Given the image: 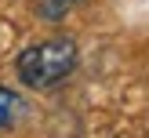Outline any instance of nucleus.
<instances>
[{
    "label": "nucleus",
    "mask_w": 149,
    "mask_h": 138,
    "mask_svg": "<svg viewBox=\"0 0 149 138\" xmlns=\"http://www.w3.org/2000/svg\"><path fill=\"white\" fill-rule=\"evenodd\" d=\"M80 62V47L69 36H51V40L29 44L18 58H15V73L29 91H51L62 80L73 76Z\"/></svg>",
    "instance_id": "f257e3e1"
},
{
    "label": "nucleus",
    "mask_w": 149,
    "mask_h": 138,
    "mask_svg": "<svg viewBox=\"0 0 149 138\" xmlns=\"http://www.w3.org/2000/svg\"><path fill=\"white\" fill-rule=\"evenodd\" d=\"M18 113H22V98L11 91V87H4V84H0V131H4V127H11Z\"/></svg>",
    "instance_id": "f03ea898"
},
{
    "label": "nucleus",
    "mask_w": 149,
    "mask_h": 138,
    "mask_svg": "<svg viewBox=\"0 0 149 138\" xmlns=\"http://www.w3.org/2000/svg\"><path fill=\"white\" fill-rule=\"evenodd\" d=\"M77 4L80 0H40V4H36V15L47 18V22H58V18H65Z\"/></svg>",
    "instance_id": "7ed1b4c3"
}]
</instances>
